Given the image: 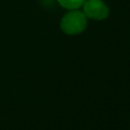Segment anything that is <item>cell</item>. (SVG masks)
Instances as JSON below:
<instances>
[{"label": "cell", "instance_id": "obj_1", "mask_svg": "<svg viewBox=\"0 0 130 130\" xmlns=\"http://www.w3.org/2000/svg\"><path fill=\"white\" fill-rule=\"evenodd\" d=\"M87 24V17L78 10H71L67 12L61 19V29L67 35H78L83 31Z\"/></svg>", "mask_w": 130, "mask_h": 130}, {"label": "cell", "instance_id": "obj_3", "mask_svg": "<svg viewBox=\"0 0 130 130\" xmlns=\"http://www.w3.org/2000/svg\"><path fill=\"white\" fill-rule=\"evenodd\" d=\"M58 3L68 9V10H75V9H78L79 7H81L83 5V3L85 2V0H57Z\"/></svg>", "mask_w": 130, "mask_h": 130}, {"label": "cell", "instance_id": "obj_2", "mask_svg": "<svg viewBox=\"0 0 130 130\" xmlns=\"http://www.w3.org/2000/svg\"><path fill=\"white\" fill-rule=\"evenodd\" d=\"M82 6L85 16L94 20L106 19L110 12L109 7L103 0H85Z\"/></svg>", "mask_w": 130, "mask_h": 130}]
</instances>
